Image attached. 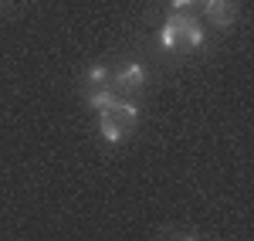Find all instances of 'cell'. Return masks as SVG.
<instances>
[{"label":"cell","instance_id":"6da1fadb","mask_svg":"<svg viewBox=\"0 0 254 241\" xmlns=\"http://www.w3.org/2000/svg\"><path fill=\"white\" fill-rule=\"evenodd\" d=\"M88 105L98 109V129L109 143H122L132 129H136L139 109L132 102H122L119 95H92Z\"/></svg>","mask_w":254,"mask_h":241},{"label":"cell","instance_id":"7a4b0ae2","mask_svg":"<svg viewBox=\"0 0 254 241\" xmlns=\"http://www.w3.org/2000/svg\"><path fill=\"white\" fill-rule=\"evenodd\" d=\"M159 41L170 51H196V48H203V31H200V24L190 14H173L166 20Z\"/></svg>","mask_w":254,"mask_h":241},{"label":"cell","instance_id":"3957f363","mask_svg":"<svg viewBox=\"0 0 254 241\" xmlns=\"http://www.w3.org/2000/svg\"><path fill=\"white\" fill-rule=\"evenodd\" d=\"M146 85V68L142 65H122L119 72H112V92H126V95H132Z\"/></svg>","mask_w":254,"mask_h":241},{"label":"cell","instance_id":"277c9868","mask_svg":"<svg viewBox=\"0 0 254 241\" xmlns=\"http://www.w3.org/2000/svg\"><path fill=\"white\" fill-rule=\"evenodd\" d=\"M203 14L214 27H231L237 20V0H203Z\"/></svg>","mask_w":254,"mask_h":241},{"label":"cell","instance_id":"5b68a950","mask_svg":"<svg viewBox=\"0 0 254 241\" xmlns=\"http://www.w3.org/2000/svg\"><path fill=\"white\" fill-rule=\"evenodd\" d=\"M92 95H112V72L105 65H92L85 75V99Z\"/></svg>","mask_w":254,"mask_h":241},{"label":"cell","instance_id":"8992f818","mask_svg":"<svg viewBox=\"0 0 254 241\" xmlns=\"http://www.w3.org/2000/svg\"><path fill=\"white\" fill-rule=\"evenodd\" d=\"M200 0H173V10H187V7H193Z\"/></svg>","mask_w":254,"mask_h":241},{"label":"cell","instance_id":"52a82bcc","mask_svg":"<svg viewBox=\"0 0 254 241\" xmlns=\"http://www.w3.org/2000/svg\"><path fill=\"white\" fill-rule=\"evenodd\" d=\"M183 241H196V238H183Z\"/></svg>","mask_w":254,"mask_h":241}]
</instances>
